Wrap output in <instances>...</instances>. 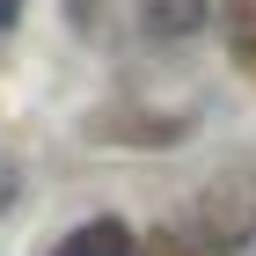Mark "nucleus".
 I'll return each mask as SVG.
<instances>
[{
  "mask_svg": "<svg viewBox=\"0 0 256 256\" xmlns=\"http://www.w3.org/2000/svg\"><path fill=\"white\" fill-rule=\"evenodd\" d=\"M154 256H205V249H154Z\"/></svg>",
  "mask_w": 256,
  "mask_h": 256,
  "instance_id": "obj_5",
  "label": "nucleus"
},
{
  "mask_svg": "<svg viewBox=\"0 0 256 256\" xmlns=\"http://www.w3.org/2000/svg\"><path fill=\"white\" fill-rule=\"evenodd\" d=\"M220 22H227V52H234V66L249 74V59H256V0H220Z\"/></svg>",
  "mask_w": 256,
  "mask_h": 256,
  "instance_id": "obj_4",
  "label": "nucleus"
},
{
  "mask_svg": "<svg viewBox=\"0 0 256 256\" xmlns=\"http://www.w3.org/2000/svg\"><path fill=\"white\" fill-rule=\"evenodd\" d=\"M212 22V0H139V30L154 44H183Z\"/></svg>",
  "mask_w": 256,
  "mask_h": 256,
  "instance_id": "obj_2",
  "label": "nucleus"
},
{
  "mask_svg": "<svg viewBox=\"0 0 256 256\" xmlns=\"http://www.w3.org/2000/svg\"><path fill=\"white\" fill-rule=\"evenodd\" d=\"M52 256H132V227H124V220H80L74 234H59V249Z\"/></svg>",
  "mask_w": 256,
  "mask_h": 256,
  "instance_id": "obj_3",
  "label": "nucleus"
},
{
  "mask_svg": "<svg viewBox=\"0 0 256 256\" xmlns=\"http://www.w3.org/2000/svg\"><path fill=\"white\" fill-rule=\"evenodd\" d=\"M249 80H256V59H249Z\"/></svg>",
  "mask_w": 256,
  "mask_h": 256,
  "instance_id": "obj_6",
  "label": "nucleus"
},
{
  "mask_svg": "<svg viewBox=\"0 0 256 256\" xmlns=\"http://www.w3.org/2000/svg\"><path fill=\"white\" fill-rule=\"evenodd\" d=\"M190 234L205 249H249L256 242V168H220L205 176V190L190 198Z\"/></svg>",
  "mask_w": 256,
  "mask_h": 256,
  "instance_id": "obj_1",
  "label": "nucleus"
}]
</instances>
